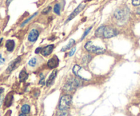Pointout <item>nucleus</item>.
<instances>
[{"instance_id": "nucleus-10", "label": "nucleus", "mask_w": 140, "mask_h": 116, "mask_svg": "<svg viewBox=\"0 0 140 116\" xmlns=\"http://www.w3.org/2000/svg\"><path fill=\"white\" fill-rule=\"evenodd\" d=\"M54 49V45L51 44V45H48L47 46H45V48H42L41 50V54L42 55L45 56H47L50 55L52 53L53 50Z\"/></svg>"}, {"instance_id": "nucleus-18", "label": "nucleus", "mask_w": 140, "mask_h": 116, "mask_svg": "<svg viewBox=\"0 0 140 116\" xmlns=\"http://www.w3.org/2000/svg\"><path fill=\"white\" fill-rule=\"evenodd\" d=\"M38 14V12H35L34 14H33V15H31V16H30V18H28V19H26L25 21H24V22H23V23H22V24H21V27H24L25 25L26 24H27V23H29V22H30V21H31V19H33L35 17V16H36L37 15V14Z\"/></svg>"}, {"instance_id": "nucleus-14", "label": "nucleus", "mask_w": 140, "mask_h": 116, "mask_svg": "<svg viewBox=\"0 0 140 116\" xmlns=\"http://www.w3.org/2000/svg\"><path fill=\"white\" fill-rule=\"evenodd\" d=\"M74 43H75V41H74V40H70V42H68V43L67 45H66L65 46H64L62 48V52H64V51L68 50L71 49V48L73 47V46L74 44Z\"/></svg>"}, {"instance_id": "nucleus-32", "label": "nucleus", "mask_w": 140, "mask_h": 116, "mask_svg": "<svg viewBox=\"0 0 140 116\" xmlns=\"http://www.w3.org/2000/svg\"><path fill=\"white\" fill-rule=\"evenodd\" d=\"M4 62V59H3V58H2V56H1V63H3Z\"/></svg>"}, {"instance_id": "nucleus-33", "label": "nucleus", "mask_w": 140, "mask_h": 116, "mask_svg": "<svg viewBox=\"0 0 140 116\" xmlns=\"http://www.w3.org/2000/svg\"><path fill=\"white\" fill-rule=\"evenodd\" d=\"M19 116H26V114H25V113H21V114L19 115Z\"/></svg>"}, {"instance_id": "nucleus-6", "label": "nucleus", "mask_w": 140, "mask_h": 116, "mask_svg": "<svg viewBox=\"0 0 140 116\" xmlns=\"http://www.w3.org/2000/svg\"><path fill=\"white\" fill-rule=\"evenodd\" d=\"M117 31L115 30L114 29L111 27H105V29L103 31V37L105 39L111 38L113 37L116 36L117 35Z\"/></svg>"}, {"instance_id": "nucleus-26", "label": "nucleus", "mask_w": 140, "mask_h": 116, "mask_svg": "<svg viewBox=\"0 0 140 116\" xmlns=\"http://www.w3.org/2000/svg\"><path fill=\"white\" fill-rule=\"evenodd\" d=\"M40 83L41 84H45V78L43 76V74H40Z\"/></svg>"}, {"instance_id": "nucleus-11", "label": "nucleus", "mask_w": 140, "mask_h": 116, "mask_svg": "<svg viewBox=\"0 0 140 116\" xmlns=\"http://www.w3.org/2000/svg\"><path fill=\"white\" fill-rule=\"evenodd\" d=\"M14 47H15V42L14 40H8L6 41V48L7 49L8 52H12L14 50Z\"/></svg>"}, {"instance_id": "nucleus-4", "label": "nucleus", "mask_w": 140, "mask_h": 116, "mask_svg": "<svg viewBox=\"0 0 140 116\" xmlns=\"http://www.w3.org/2000/svg\"><path fill=\"white\" fill-rule=\"evenodd\" d=\"M80 85V81L76 78H73L64 86V89L68 92H72L77 89Z\"/></svg>"}, {"instance_id": "nucleus-30", "label": "nucleus", "mask_w": 140, "mask_h": 116, "mask_svg": "<svg viewBox=\"0 0 140 116\" xmlns=\"http://www.w3.org/2000/svg\"><path fill=\"white\" fill-rule=\"evenodd\" d=\"M11 113H12V111H8L7 113H6V115H5V116H10Z\"/></svg>"}, {"instance_id": "nucleus-21", "label": "nucleus", "mask_w": 140, "mask_h": 116, "mask_svg": "<svg viewBox=\"0 0 140 116\" xmlns=\"http://www.w3.org/2000/svg\"><path fill=\"white\" fill-rule=\"evenodd\" d=\"M36 63H37V59L35 57L32 58V59L29 61V62H28L29 65H30L31 67H34V66L36 65Z\"/></svg>"}, {"instance_id": "nucleus-13", "label": "nucleus", "mask_w": 140, "mask_h": 116, "mask_svg": "<svg viewBox=\"0 0 140 116\" xmlns=\"http://www.w3.org/2000/svg\"><path fill=\"white\" fill-rule=\"evenodd\" d=\"M115 17L118 20H122L125 17V12L122 10H117L114 13Z\"/></svg>"}, {"instance_id": "nucleus-23", "label": "nucleus", "mask_w": 140, "mask_h": 116, "mask_svg": "<svg viewBox=\"0 0 140 116\" xmlns=\"http://www.w3.org/2000/svg\"><path fill=\"white\" fill-rule=\"evenodd\" d=\"M67 111H63V110H60V109L57 113V116H67Z\"/></svg>"}, {"instance_id": "nucleus-22", "label": "nucleus", "mask_w": 140, "mask_h": 116, "mask_svg": "<svg viewBox=\"0 0 140 116\" xmlns=\"http://www.w3.org/2000/svg\"><path fill=\"white\" fill-rule=\"evenodd\" d=\"M92 27H89L88 29L85 30V32H84V33H83V35H82V37H81V40H83V39L85 38V36H86V35H88V34L89 33H90V31H91V29H92Z\"/></svg>"}, {"instance_id": "nucleus-15", "label": "nucleus", "mask_w": 140, "mask_h": 116, "mask_svg": "<svg viewBox=\"0 0 140 116\" xmlns=\"http://www.w3.org/2000/svg\"><path fill=\"white\" fill-rule=\"evenodd\" d=\"M28 78V74L25 70L21 71L19 74V80L21 81H25Z\"/></svg>"}, {"instance_id": "nucleus-29", "label": "nucleus", "mask_w": 140, "mask_h": 116, "mask_svg": "<svg viewBox=\"0 0 140 116\" xmlns=\"http://www.w3.org/2000/svg\"><path fill=\"white\" fill-rule=\"evenodd\" d=\"M12 1H14V0H6V4H7V5H8L9 4H10Z\"/></svg>"}, {"instance_id": "nucleus-27", "label": "nucleus", "mask_w": 140, "mask_h": 116, "mask_svg": "<svg viewBox=\"0 0 140 116\" xmlns=\"http://www.w3.org/2000/svg\"><path fill=\"white\" fill-rule=\"evenodd\" d=\"M76 49H77L76 47H74V48L71 50V52H70V53H69V54H68V55H69V56H73V54H74V52H75V51H76Z\"/></svg>"}, {"instance_id": "nucleus-2", "label": "nucleus", "mask_w": 140, "mask_h": 116, "mask_svg": "<svg viewBox=\"0 0 140 116\" xmlns=\"http://www.w3.org/2000/svg\"><path fill=\"white\" fill-rule=\"evenodd\" d=\"M85 48L87 50L90 52L94 53L96 54H103L104 52H105V49L101 46H96L94 44L92 41H89L87 42L85 45Z\"/></svg>"}, {"instance_id": "nucleus-1", "label": "nucleus", "mask_w": 140, "mask_h": 116, "mask_svg": "<svg viewBox=\"0 0 140 116\" xmlns=\"http://www.w3.org/2000/svg\"><path fill=\"white\" fill-rule=\"evenodd\" d=\"M73 71L74 74L77 78L83 80H89L92 78V74L88 71L85 70L79 65H75L73 68Z\"/></svg>"}, {"instance_id": "nucleus-12", "label": "nucleus", "mask_w": 140, "mask_h": 116, "mask_svg": "<svg viewBox=\"0 0 140 116\" xmlns=\"http://www.w3.org/2000/svg\"><path fill=\"white\" fill-rule=\"evenodd\" d=\"M57 70H54L53 72L51 73V74L50 75L49 78H48V80L47 81V86H50L52 83H53L54 80L55 79V77L57 75Z\"/></svg>"}, {"instance_id": "nucleus-5", "label": "nucleus", "mask_w": 140, "mask_h": 116, "mask_svg": "<svg viewBox=\"0 0 140 116\" xmlns=\"http://www.w3.org/2000/svg\"><path fill=\"white\" fill-rule=\"evenodd\" d=\"M85 7V4H83H83H80L79 5H78L77 7L76 8L74 9V11H73V12H72L71 14H70V16H68V19H67V21H66V23H67V22H68V21L73 19V18L76 16H77L78 14H79L80 12H81V11L83 10Z\"/></svg>"}, {"instance_id": "nucleus-8", "label": "nucleus", "mask_w": 140, "mask_h": 116, "mask_svg": "<svg viewBox=\"0 0 140 116\" xmlns=\"http://www.w3.org/2000/svg\"><path fill=\"white\" fill-rule=\"evenodd\" d=\"M59 65V59L57 56H54L47 62V66L49 69H55Z\"/></svg>"}, {"instance_id": "nucleus-24", "label": "nucleus", "mask_w": 140, "mask_h": 116, "mask_svg": "<svg viewBox=\"0 0 140 116\" xmlns=\"http://www.w3.org/2000/svg\"><path fill=\"white\" fill-rule=\"evenodd\" d=\"M51 10V6H48V7H47L46 8L44 9L42 11L41 13L42 14H48L49 12H50Z\"/></svg>"}, {"instance_id": "nucleus-25", "label": "nucleus", "mask_w": 140, "mask_h": 116, "mask_svg": "<svg viewBox=\"0 0 140 116\" xmlns=\"http://www.w3.org/2000/svg\"><path fill=\"white\" fill-rule=\"evenodd\" d=\"M132 4L134 6L140 5V0H132Z\"/></svg>"}, {"instance_id": "nucleus-17", "label": "nucleus", "mask_w": 140, "mask_h": 116, "mask_svg": "<svg viewBox=\"0 0 140 116\" xmlns=\"http://www.w3.org/2000/svg\"><path fill=\"white\" fill-rule=\"evenodd\" d=\"M105 26H100V27L98 28V29H96V32H95L96 36L99 37L103 36V35L104 29H105Z\"/></svg>"}, {"instance_id": "nucleus-7", "label": "nucleus", "mask_w": 140, "mask_h": 116, "mask_svg": "<svg viewBox=\"0 0 140 116\" xmlns=\"http://www.w3.org/2000/svg\"><path fill=\"white\" fill-rule=\"evenodd\" d=\"M21 57L19 56V57L17 58L15 60L12 61L11 63H10V65H9L7 69H6V72H7V73H11L13 70L15 69L17 67V66L19 65V63H20V62H21Z\"/></svg>"}, {"instance_id": "nucleus-9", "label": "nucleus", "mask_w": 140, "mask_h": 116, "mask_svg": "<svg viewBox=\"0 0 140 116\" xmlns=\"http://www.w3.org/2000/svg\"><path fill=\"white\" fill-rule=\"evenodd\" d=\"M39 36V32L36 29H31L28 35V41L31 42H36Z\"/></svg>"}, {"instance_id": "nucleus-16", "label": "nucleus", "mask_w": 140, "mask_h": 116, "mask_svg": "<svg viewBox=\"0 0 140 116\" xmlns=\"http://www.w3.org/2000/svg\"><path fill=\"white\" fill-rule=\"evenodd\" d=\"M12 98H13V96H12V95L10 93L8 94L6 96L5 99V105L6 106V107H10V106L11 105V104H12Z\"/></svg>"}, {"instance_id": "nucleus-28", "label": "nucleus", "mask_w": 140, "mask_h": 116, "mask_svg": "<svg viewBox=\"0 0 140 116\" xmlns=\"http://www.w3.org/2000/svg\"><path fill=\"white\" fill-rule=\"evenodd\" d=\"M42 50V48H37L36 50V51H35V52L36 53V54H38V53H39L40 52H41Z\"/></svg>"}, {"instance_id": "nucleus-31", "label": "nucleus", "mask_w": 140, "mask_h": 116, "mask_svg": "<svg viewBox=\"0 0 140 116\" xmlns=\"http://www.w3.org/2000/svg\"><path fill=\"white\" fill-rule=\"evenodd\" d=\"M137 14H140V8H139L137 9Z\"/></svg>"}, {"instance_id": "nucleus-19", "label": "nucleus", "mask_w": 140, "mask_h": 116, "mask_svg": "<svg viewBox=\"0 0 140 116\" xmlns=\"http://www.w3.org/2000/svg\"><path fill=\"white\" fill-rule=\"evenodd\" d=\"M30 107L28 105H24L22 107H21V111L22 113H25V114H28L30 113Z\"/></svg>"}, {"instance_id": "nucleus-20", "label": "nucleus", "mask_w": 140, "mask_h": 116, "mask_svg": "<svg viewBox=\"0 0 140 116\" xmlns=\"http://www.w3.org/2000/svg\"><path fill=\"white\" fill-rule=\"evenodd\" d=\"M60 10H61V6L60 5V4H56L54 5L53 8V11L55 14H57V15H60Z\"/></svg>"}, {"instance_id": "nucleus-3", "label": "nucleus", "mask_w": 140, "mask_h": 116, "mask_svg": "<svg viewBox=\"0 0 140 116\" xmlns=\"http://www.w3.org/2000/svg\"><path fill=\"white\" fill-rule=\"evenodd\" d=\"M72 102V96L70 94H66L62 96L60 101L59 109L63 111H67V109L70 107Z\"/></svg>"}]
</instances>
